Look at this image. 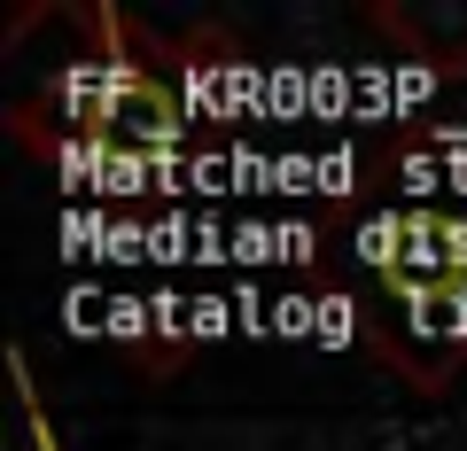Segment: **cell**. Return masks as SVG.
<instances>
[{
	"label": "cell",
	"instance_id": "obj_1",
	"mask_svg": "<svg viewBox=\"0 0 467 451\" xmlns=\"http://www.w3.org/2000/svg\"><path fill=\"white\" fill-rule=\"evenodd\" d=\"M319 334H327V343H350V303H343V296L319 303Z\"/></svg>",
	"mask_w": 467,
	"mask_h": 451
}]
</instances>
